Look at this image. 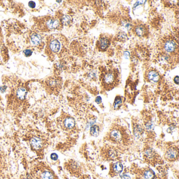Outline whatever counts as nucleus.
I'll return each mask as SVG.
<instances>
[{
  "label": "nucleus",
  "instance_id": "obj_1",
  "mask_svg": "<svg viewBox=\"0 0 179 179\" xmlns=\"http://www.w3.org/2000/svg\"><path fill=\"white\" fill-rule=\"evenodd\" d=\"M110 138L112 141L118 143V142H120L122 140V134L119 130L114 129L110 132Z\"/></svg>",
  "mask_w": 179,
  "mask_h": 179
},
{
  "label": "nucleus",
  "instance_id": "obj_2",
  "mask_svg": "<svg viewBox=\"0 0 179 179\" xmlns=\"http://www.w3.org/2000/svg\"><path fill=\"white\" fill-rule=\"evenodd\" d=\"M115 80V75L112 72H108L104 77V82L106 86H111L114 83Z\"/></svg>",
  "mask_w": 179,
  "mask_h": 179
},
{
  "label": "nucleus",
  "instance_id": "obj_3",
  "mask_svg": "<svg viewBox=\"0 0 179 179\" xmlns=\"http://www.w3.org/2000/svg\"><path fill=\"white\" fill-rule=\"evenodd\" d=\"M178 156V151L174 148H170L167 151L165 158L169 160H173Z\"/></svg>",
  "mask_w": 179,
  "mask_h": 179
},
{
  "label": "nucleus",
  "instance_id": "obj_4",
  "mask_svg": "<svg viewBox=\"0 0 179 179\" xmlns=\"http://www.w3.org/2000/svg\"><path fill=\"white\" fill-rule=\"evenodd\" d=\"M49 48L54 53H57L61 48V43L58 40L54 39L52 41L49 43Z\"/></svg>",
  "mask_w": 179,
  "mask_h": 179
},
{
  "label": "nucleus",
  "instance_id": "obj_5",
  "mask_svg": "<svg viewBox=\"0 0 179 179\" xmlns=\"http://www.w3.org/2000/svg\"><path fill=\"white\" fill-rule=\"evenodd\" d=\"M164 47L165 50L167 52L171 53L175 51V48H176V44L173 41H168L167 42H165Z\"/></svg>",
  "mask_w": 179,
  "mask_h": 179
},
{
  "label": "nucleus",
  "instance_id": "obj_6",
  "mask_svg": "<svg viewBox=\"0 0 179 179\" xmlns=\"http://www.w3.org/2000/svg\"><path fill=\"white\" fill-rule=\"evenodd\" d=\"M31 144L32 147L36 150H38L42 147V140L38 137L33 138L31 140Z\"/></svg>",
  "mask_w": 179,
  "mask_h": 179
},
{
  "label": "nucleus",
  "instance_id": "obj_7",
  "mask_svg": "<svg viewBox=\"0 0 179 179\" xmlns=\"http://www.w3.org/2000/svg\"><path fill=\"white\" fill-rule=\"evenodd\" d=\"M59 24L58 19H49L46 21V25L48 29H55L57 28Z\"/></svg>",
  "mask_w": 179,
  "mask_h": 179
},
{
  "label": "nucleus",
  "instance_id": "obj_8",
  "mask_svg": "<svg viewBox=\"0 0 179 179\" xmlns=\"http://www.w3.org/2000/svg\"><path fill=\"white\" fill-rule=\"evenodd\" d=\"M64 125L65 127L67 129H71L75 127V121L72 118L68 117L64 120Z\"/></svg>",
  "mask_w": 179,
  "mask_h": 179
},
{
  "label": "nucleus",
  "instance_id": "obj_9",
  "mask_svg": "<svg viewBox=\"0 0 179 179\" xmlns=\"http://www.w3.org/2000/svg\"><path fill=\"white\" fill-rule=\"evenodd\" d=\"M123 165L120 162H116L112 165V171L116 174H119L121 173L123 170Z\"/></svg>",
  "mask_w": 179,
  "mask_h": 179
},
{
  "label": "nucleus",
  "instance_id": "obj_10",
  "mask_svg": "<svg viewBox=\"0 0 179 179\" xmlns=\"http://www.w3.org/2000/svg\"><path fill=\"white\" fill-rule=\"evenodd\" d=\"M148 78L150 81L153 82H157L159 80V76L155 71H151L149 72Z\"/></svg>",
  "mask_w": 179,
  "mask_h": 179
},
{
  "label": "nucleus",
  "instance_id": "obj_11",
  "mask_svg": "<svg viewBox=\"0 0 179 179\" xmlns=\"http://www.w3.org/2000/svg\"><path fill=\"white\" fill-rule=\"evenodd\" d=\"M26 94H27V90H26L25 88L23 87L19 88L16 92L18 98L22 100H24L25 98Z\"/></svg>",
  "mask_w": 179,
  "mask_h": 179
},
{
  "label": "nucleus",
  "instance_id": "obj_12",
  "mask_svg": "<svg viewBox=\"0 0 179 179\" xmlns=\"http://www.w3.org/2000/svg\"><path fill=\"white\" fill-rule=\"evenodd\" d=\"M31 39L33 44L35 45H37L40 44L42 41V38L39 35L37 34H34L31 36Z\"/></svg>",
  "mask_w": 179,
  "mask_h": 179
},
{
  "label": "nucleus",
  "instance_id": "obj_13",
  "mask_svg": "<svg viewBox=\"0 0 179 179\" xmlns=\"http://www.w3.org/2000/svg\"><path fill=\"white\" fill-rule=\"evenodd\" d=\"M144 179H153L154 177V172L151 170H145L143 174Z\"/></svg>",
  "mask_w": 179,
  "mask_h": 179
},
{
  "label": "nucleus",
  "instance_id": "obj_14",
  "mask_svg": "<svg viewBox=\"0 0 179 179\" xmlns=\"http://www.w3.org/2000/svg\"><path fill=\"white\" fill-rule=\"evenodd\" d=\"M42 179H54V176L53 174L50 171H45L43 172L42 175Z\"/></svg>",
  "mask_w": 179,
  "mask_h": 179
},
{
  "label": "nucleus",
  "instance_id": "obj_15",
  "mask_svg": "<svg viewBox=\"0 0 179 179\" xmlns=\"http://www.w3.org/2000/svg\"><path fill=\"white\" fill-rule=\"evenodd\" d=\"M108 41L106 38H101L99 40V46L101 49H105L108 47Z\"/></svg>",
  "mask_w": 179,
  "mask_h": 179
},
{
  "label": "nucleus",
  "instance_id": "obj_16",
  "mask_svg": "<svg viewBox=\"0 0 179 179\" xmlns=\"http://www.w3.org/2000/svg\"><path fill=\"white\" fill-rule=\"evenodd\" d=\"M99 134V128L97 125H92L90 128V134L94 137H97Z\"/></svg>",
  "mask_w": 179,
  "mask_h": 179
},
{
  "label": "nucleus",
  "instance_id": "obj_17",
  "mask_svg": "<svg viewBox=\"0 0 179 179\" xmlns=\"http://www.w3.org/2000/svg\"><path fill=\"white\" fill-rule=\"evenodd\" d=\"M135 32L137 35L139 36H141L143 35L145 33V29L143 27L141 26H138L135 29Z\"/></svg>",
  "mask_w": 179,
  "mask_h": 179
},
{
  "label": "nucleus",
  "instance_id": "obj_18",
  "mask_svg": "<svg viewBox=\"0 0 179 179\" xmlns=\"http://www.w3.org/2000/svg\"><path fill=\"white\" fill-rule=\"evenodd\" d=\"M71 18L68 15H64L62 18V22L64 25H68L71 23Z\"/></svg>",
  "mask_w": 179,
  "mask_h": 179
},
{
  "label": "nucleus",
  "instance_id": "obj_19",
  "mask_svg": "<svg viewBox=\"0 0 179 179\" xmlns=\"http://www.w3.org/2000/svg\"><path fill=\"white\" fill-rule=\"evenodd\" d=\"M121 103V99L120 97H117L116 98V100L114 103V107L115 108H117L119 105H120Z\"/></svg>",
  "mask_w": 179,
  "mask_h": 179
},
{
  "label": "nucleus",
  "instance_id": "obj_20",
  "mask_svg": "<svg viewBox=\"0 0 179 179\" xmlns=\"http://www.w3.org/2000/svg\"><path fill=\"white\" fill-rule=\"evenodd\" d=\"M141 131H142V128H141V127L139 125H136V126H135V129H134V132H135V133L136 132L137 134L138 135L140 134H141Z\"/></svg>",
  "mask_w": 179,
  "mask_h": 179
},
{
  "label": "nucleus",
  "instance_id": "obj_21",
  "mask_svg": "<svg viewBox=\"0 0 179 179\" xmlns=\"http://www.w3.org/2000/svg\"><path fill=\"white\" fill-rule=\"evenodd\" d=\"M32 53H33L32 51L30 50V49H26V50L24 51V55L26 56H27V57H29V56H30L32 54Z\"/></svg>",
  "mask_w": 179,
  "mask_h": 179
},
{
  "label": "nucleus",
  "instance_id": "obj_22",
  "mask_svg": "<svg viewBox=\"0 0 179 179\" xmlns=\"http://www.w3.org/2000/svg\"><path fill=\"white\" fill-rule=\"evenodd\" d=\"M58 155L55 153H53L51 155V158L53 160H54V161L57 160L58 159Z\"/></svg>",
  "mask_w": 179,
  "mask_h": 179
},
{
  "label": "nucleus",
  "instance_id": "obj_23",
  "mask_svg": "<svg viewBox=\"0 0 179 179\" xmlns=\"http://www.w3.org/2000/svg\"><path fill=\"white\" fill-rule=\"evenodd\" d=\"M28 5L31 8H34L36 6V4L34 1H30L28 3Z\"/></svg>",
  "mask_w": 179,
  "mask_h": 179
},
{
  "label": "nucleus",
  "instance_id": "obj_24",
  "mask_svg": "<svg viewBox=\"0 0 179 179\" xmlns=\"http://www.w3.org/2000/svg\"><path fill=\"white\" fill-rule=\"evenodd\" d=\"M95 101L97 102V104H100L101 102V98L100 97V96H98V97H96Z\"/></svg>",
  "mask_w": 179,
  "mask_h": 179
},
{
  "label": "nucleus",
  "instance_id": "obj_25",
  "mask_svg": "<svg viewBox=\"0 0 179 179\" xmlns=\"http://www.w3.org/2000/svg\"><path fill=\"white\" fill-rule=\"evenodd\" d=\"M6 88H7L6 86H2V87H1V88H0V90L2 92H4L5 91Z\"/></svg>",
  "mask_w": 179,
  "mask_h": 179
},
{
  "label": "nucleus",
  "instance_id": "obj_26",
  "mask_svg": "<svg viewBox=\"0 0 179 179\" xmlns=\"http://www.w3.org/2000/svg\"><path fill=\"white\" fill-rule=\"evenodd\" d=\"M179 76H177L176 77H175L174 78V82H175V83H176L177 84H179Z\"/></svg>",
  "mask_w": 179,
  "mask_h": 179
},
{
  "label": "nucleus",
  "instance_id": "obj_27",
  "mask_svg": "<svg viewBox=\"0 0 179 179\" xmlns=\"http://www.w3.org/2000/svg\"><path fill=\"white\" fill-rule=\"evenodd\" d=\"M124 56H125V58L128 59V57H129V53L128 52H125L124 53Z\"/></svg>",
  "mask_w": 179,
  "mask_h": 179
},
{
  "label": "nucleus",
  "instance_id": "obj_28",
  "mask_svg": "<svg viewBox=\"0 0 179 179\" xmlns=\"http://www.w3.org/2000/svg\"><path fill=\"white\" fill-rule=\"evenodd\" d=\"M123 178L124 179H130V177H129V176H128V175H124Z\"/></svg>",
  "mask_w": 179,
  "mask_h": 179
}]
</instances>
